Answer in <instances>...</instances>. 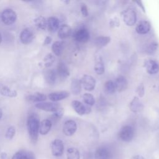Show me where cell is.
I'll use <instances>...</instances> for the list:
<instances>
[{"mask_svg":"<svg viewBox=\"0 0 159 159\" xmlns=\"http://www.w3.org/2000/svg\"><path fill=\"white\" fill-rule=\"evenodd\" d=\"M40 119L36 114H30L27 120V128L29 137L32 142L35 143L37 141L39 134Z\"/></svg>","mask_w":159,"mask_h":159,"instance_id":"obj_1","label":"cell"},{"mask_svg":"<svg viewBox=\"0 0 159 159\" xmlns=\"http://www.w3.org/2000/svg\"><path fill=\"white\" fill-rule=\"evenodd\" d=\"M1 19L5 25H11L16 21L17 14L12 9H6L1 14Z\"/></svg>","mask_w":159,"mask_h":159,"instance_id":"obj_2","label":"cell"},{"mask_svg":"<svg viewBox=\"0 0 159 159\" xmlns=\"http://www.w3.org/2000/svg\"><path fill=\"white\" fill-rule=\"evenodd\" d=\"M134 135V128L129 125H126L123 126L119 133V137L120 139L124 142H130Z\"/></svg>","mask_w":159,"mask_h":159,"instance_id":"obj_3","label":"cell"},{"mask_svg":"<svg viewBox=\"0 0 159 159\" xmlns=\"http://www.w3.org/2000/svg\"><path fill=\"white\" fill-rule=\"evenodd\" d=\"M124 23L128 26L134 25L137 22V14L132 8H128L122 12Z\"/></svg>","mask_w":159,"mask_h":159,"instance_id":"obj_4","label":"cell"},{"mask_svg":"<svg viewBox=\"0 0 159 159\" xmlns=\"http://www.w3.org/2000/svg\"><path fill=\"white\" fill-rule=\"evenodd\" d=\"M81 86L87 91H93L96 86V80L91 75H84L80 80Z\"/></svg>","mask_w":159,"mask_h":159,"instance_id":"obj_5","label":"cell"},{"mask_svg":"<svg viewBox=\"0 0 159 159\" xmlns=\"http://www.w3.org/2000/svg\"><path fill=\"white\" fill-rule=\"evenodd\" d=\"M51 151L54 157H61L64 152V144L61 140L57 139L51 143Z\"/></svg>","mask_w":159,"mask_h":159,"instance_id":"obj_6","label":"cell"},{"mask_svg":"<svg viewBox=\"0 0 159 159\" xmlns=\"http://www.w3.org/2000/svg\"><path fill=\"white\" fill-rule=\"evenodd\" d=\"M35 107L44 111L55 112L60 107L59 104L54 102H38L35 104Z\"/></svg>","mask_w":159,"mask_h":159,"instance_id":"obj_7","label":"cell"},{"mask_svg":"<svg viewBox=\"0 0 159 159\" xmlns=\"http://www.w3.org/2000/svg\"><path fill=\"white\" fill-rule=\"evenodd\" d=\"M73 37L76 41L81 43H85L89 40L90 35L87 29L81 27L74 33Z\"/></svg>","mask_w":159,"mask_h":159,"instance_id":"obj_8","label":"cell"},{"mask_svg":"<svg viewBox=\"0 0 159 159\" xmlns=\"http://www.w3.org/2000/svg\"><path fill=\"white\" fill-rule=\"evenodd\" d=\"M71 106L73 108L74 111L80 116L88 114L91 111V106L84 104L80 101H73L71 102Z\"/></svg>","mask_w":159,"mask_h":159,"instance_id":"obj_9","label":"cell"},{"mask_svg":"<svg viewBox=\"0 0 159 159\" xmlns=\"http://www.w3.org/2000/svg\"><path fill=\"white\" fill-rule=\"evenodd\" d=\"M35 35L34 32L30 28L24 29L19 36L20 41L23 44H29L34 39Z\"/></svg>","mask_w":159,"mask_h":159,"instance_id":"obj_10","label":"cell"},{"mask_svg":"<svg viewBox=\"0 0 159 159\" xmlns=\"http://www.w3.org/2000/svg\"><path fill=\"white\" fill-rule=\"evenodd\" d=\"M144 66L148 74L154 75L159 72V63L155 60H145L144 61Z\"/></svg>","mask_w":159,"mask_h":159,"instance_id":"obj_11","label":"cell"},{"mask_svg":"<svg viewBox=\"0 0 159 159\" xmlns=\"http://www.w3.org/2000/svg\"><path fill=\"white\" fill-rule=\"evenodd\" d=\"M77 130V125L75 120H68L65 122L63 126V132L66 136L73 135Z\"/></svg>","mask_w":159,"mask_h":159,"instance_id":"obj_12","label":"cell"},{"mask_svg":"<svg viewBox=\"0 0 159 159\" xmlns=\"http://www.w3.org/2000/svg\"><path fill=\"white\" fill-rule=\"evenodd\" d=\"M56 71L57 73V76L61 80H65L70 76V71L68 70V68L66 65L63 61H60L58 63Z\"/></svg>","mask_w":159,"mask_h":159,"instance_id":"obj_13","label":"cell"},{"mask_svg":"<svg viewBox=\"0 0 159 159\" xmlns=\"http://www.w3.org/2000/svg\"><path fill=\"white\" fill-rule=\"evenodd\" d=\"M70 95V93L66 91H60L51 93L48 94L49 99L54 102L63 100L68 98Z\"/></svg>","mask_w":159,"mask_h":159,"instance_id":"obj_14","label":"cell"},{"mask_svg":"<svg viewBox=\"0 0 159 159\" xmlns=\"http://www.w3.org/2000/svg\"><path fill=\"white\" fill-rule=\"evenodd\" d=\"M129 108L132 112L137 113L143 110V104L138 97L135 96L130 102Z\"/></svg>","mask_w":159,"mask_h":159,"instance_id":"obj_15","label":"cell"},{"mask_svg":"<svg viewBox=\"0 0 159 159\" xmlns=\"http://www.w3.org/2000/svg\"><path fill=\"white\" fill-rule=\"evenodd\" d=\"M116 90L118 92H122L126 89L127 87V80L124 76H119L114 82Z\"/></svg>","mask_w":159,"mask_h":159,"instance_id":"obj_16","label":"cell"},{"mask_svg":"<svg viewBox=\"0 0 159 159\" xmlns=\"http://www.w3.org/2000/svg\"><path fill=\"white\" fill-rule=\"evenodd\" d=\"M150 29L151 25L149 22L147 20H142L137 24L135 27V30L139 34H146L150 30Z\"/></svg>","mask_w":159,"mask_h":159,"instance_id":"obj_17","label":"cell"},{"mask_svg":"<svg viewBox=\"0 0 159 159\" xmlns=\"http://www.w3.org/2000/svg\"><path fill=\"white\" fill-rule=\"evenodd\" d=\"M44 77L46 82L48 84L50 85L55 84L57 78V73L56 70H55L54 69L47 70L45 72Z\"/></svg>","mask_w":159,"mask_h":159,"instance_id":"obj_18","label":"cell"},{"mask_svg":"<svg viewBox=\"0 0 159 159\" xmlns=\"http://www.w3.org/2000/svg\"><path fill=\"white\" fill-rule=\"evenodd\" d=\"M52 127V122L50 119H47L42 120L40 123L39 134L42 135H47L51 130Z\"/></svg>","mask_w":159,"mask_h":159,"instance_id":"obj_19","label":"cell"},{"mask_svg":"<svg viewBox=\"0 0 159 159\" xmlns=\"http://www.w3.org/2000/svg\"><path fill=\"white\" fill-rule=\"evenodd\" d=\"M60 27V21L56 17L52 16L47 19V29L51 32H55Z\"/></svg>","mask_w":159,"mask_h":159,"instance_id":"obj_20","label":"cell"},{"mask_svg":"<svg viewBox=\"0 0 159 159\" xmlns=\"http://www.w3.org/2000/svg\"><path fill=\"white\" fill-rule=\"evenodd\" d=\"M111 156L110 151L104 147L98 148L94 153L95 159H109Z\"/></svg>","mask_w":159,"mask_h":159,"instance_id":"obj_21","label":"cell"},{"mask_svg":"<svg viewBox=\"0 0 159 159\" xmlns=\"http://www.w3.org/2000/svg\"><path fill=\"white\" fill-rule=\"evenodd\" d=\"M47 99V96L43 93L40 92H36L34 94L28 95L26 97V99L32 102H44Z\"/></svg>","mask_w":159,"mask_h":159,"instance_id":"obj_22","label":"cell"},{"mask_svg":"<svg viewBox=\"0 0 159 159\" xmlns=\"http://www.w3.org/2000/svg\"><path fill=\"white\" fill-rule=\"evenodd\" d=\"M71 28L67 24H63L58 30V36L60 39H65L68 37L71 34Z\"/></svg>","mask_w":159,"mask_h":159,"instance_id":"obj_23","label":"cell"},{"mask_svg":"<svg viewBox=\"0 0 159 159\" xmlns=\"http://www.w3.org/2000/svg\"><path fill=\"white\" fill-rule=\"evenodd\" d=\"M0 93L2 96L9 98H14L17 96V91L4 85H1L0 86Z\"/></svg>","mask_w":159,"mask_h":159,"instance_id":"obj_24","label":"cell"},{"mask_svg":"<svg viewBox=\"0 0 159 159\" xmlns=\"http://www.w3.org/2000/svg\"><path fill=\"white\" fill-rule=\"evenodd\" d=\"M81 84L80 82V80L73 78L71 81V85H70V89L71 91V93L74 95H78L81 91Z\"/></svg>","mask_w":159,"mask_h":159,"instance_id":"obj_25","label":"cell"},{"mask_svg":"<svg viewBox=\"0 0 159 159\" xmlns=\"http://www.w3.org/2000/svg\"><path fill=\"white\" fill-rule=\"evenodd\" d=\"M94 70L96 73L98 75H102L104 73L105 68L103 61L101 57H99L96 60L94 65Z\"/></svg>","mask_w":159,"mask_h":159,"instance_id":"obj_26","label":"cell"},{"mask_svg":"<svg viewBox=\"0 0 159 159\" xmlns=\"http://www.w3.org/2000/svg\"><path fill=\"white\" fill-rule=\"evenodd\" d=\"M52 50L56 56H60L63 50V43L60 41L55 42L52 45Z\"/></svg>","mask_w":159,"mask_h":159,"instance_id":"obj_27","label":"cell"},{"mask_svg":"<svg viewBox=\"0 0 159 159\" xmlns=\"http://www.w3.org/2000/svg\"><path fill=\"white\" fill-rule=\"evenodd\" d=\"M67 159H80L79 150L75 147H70L66 150Z\"/></svg>","mask_w":159,"mask_h":159,"instance_id":"obj_28","label":"cell"},{"mask_svg":"<svg viewBox=\"0 0 159 159\" xmlns=\"http://www.w3.org/2000/svg\"><path fill=\"white\" fill-rule=\"evenodd\" d=\"M111 41V38L108 36H99L95 39L94 43L98 47H102L107 45Z\"/></svg>","mask_w":159,"mask_h":159,"instance_id":"obj_29","label":"cell"},{"mask_svg":"<svg viewBox=\"0 0 159 159\" xmlns=\"http://www.w3.org/2000/svg\"><path fill=\"white\" fill-rule=\"evenodd\" d=\"M34 21L38 28L42 30H45L47 28V20L44 17L42 16H39L36 17Z\"/></svg>","mask_w":159,"mask_h":159,"instance_id":"obj_30","label":"cell"},{"mask_svg":"<svg viewBox=\"0 0 159 159\" xmlns=\"http://www.w3.org/2000/svg\"><path fill=\"white\" fill-rule=\"evenodd\" d=\"M104 91L108 94H114L116 91L114 81L111 80L107 81L104 84Z\"/></svg>","mask_w":159,"mask_h":159,"instance_id":"obj_31","label":"cell"},{"mask_svg":"<svg viewBox=\"0 0 159 159\" xmlns=\"http://www.w3.org/2000/svg\"><path fill=\"white\" fill-rule=\"evenodd\" d=\"M83 99L85 104L89 106H92L95 103V99L91 93H84L83 96Z\"/></svg>","mask_w":159,"mask_h":159,"instance_id":"obj_32","label":"cell"},{"mask_svg":"<svg viewBox=\"0 0 159 159\" xmlns=\"http://www.w3.org/2000/svg\"><path fill=\"white\" fill-rule=\"evenodd\" d=\"M55 61V56L52 53H48L43 58L44 66L46 68H49L54 63Z\"/></svg>","mask_w":159,"mask_h":159,"instance_id":"obj_33","label":"cell"},{"mask_svg":"<svg viewBox=\"0 0 159 159\" xmlns=\"http://www.w3.org/2000/svg\"><path fill=\"white\" fill-rule=\"evenodd\" d=\"M158 47V44L157 42H152L146 47L145 52L148 55H152L157 52Z\"/></svg>","mask_w":159,"mask_h":159,"instance_id":"obj_34","label":"cell"},{"mask_svg":"<svg viewBox=\"0 0 159 159\" xmlns=\"http://www.w3.org/2000/svg\"><path fill=\"white\" fill-rule=\"evenodd\" d=\"M15 134H16V128L14 126L11 125L7 129L5 134V137L8 140H11L12 139H13Z\"/></svg>","mask_w":159,"mask_h":159,"instance_id":"obj_35","label":"cell"},{"mask_svg":"<svg viewBox=\"0 0 159 159\" xmlns=\"http://www.w3.org/2000/svg\"><path fill=\"white\" fill-rule=\"evenodd\" d=\"M64 113V110L63 108L62 107H60L57 111H55V112H53V115H52V119L53 120H59L61 118V117L63 116Z\"/></svg>","mask_w":159,"mask_h":159,"instance_id":"obj_36","label":"cell"},{"mask_svg":"<svg viewBox=\"0 0 159 159\" xmlns=\"http://www.w3.org/2000/svg\"><path fill=\"white\" fill-rule=\"evenodd\" d=\"M26 152V150H19L12 155L11 159H24Z\"/></svg>","mask_w":159,"mask_h":159,"instance_id":"obj_37","label":"cell"},{"mask_svg":"<svg viewBox=\"0 0 159 159\" xmlns=\"http://www.w3.org/2000/svg\"><path fill=\"white\" fill-rule=\"evenodd\" d=\"M80 10H81V12L82 14V15L84 17H87L88 16V7L86 6V5L84 3H82L81 4V7H80Z\"/></svg>","mask_w":159,"mask_h":159,"instance_id":"obj_38","label":"cell"},{"mask_svg":"<svg viewBox=\"0 0 159 159\" xmlns=\"http://www.w3.org/2000/svg\"><path fill=\"white\" fill-rule=\"evenodd\" d=\"M137 93L139 94V97H143L145 93V90H144V86L143 85V84H140L137 89Z\"/></svg>","mask_w":159,"mask_h":159,"instance_id":"obj_39","label":"cell"},{"mask_svg":"<svg viewBox=\"0 0 159 159\" xmlns=\"http://www.w3.org/2000/svg\"><path fill=\"white\" fill-rule=\"evenodd\" d=\"M24 159H36L34 153L30 151H27Z\"/></svg>","mask_w":159,"mask_h":159,"instance_id":"obj_40","label":"cell"},{"mask_svg":"<svg viewBox=\"0 0 159 159\" xmlns=\"http://www.w3.org/2000/svg\"><path fill=\"white\" fill-rule=\"evenodd\" d=\"M52 42V38L49 36H47L45 37L44 42H43V45H48L51 43Z\"/></svg>","mask_w":159,"mask_h":159,"instance_id":"obj_41","label":"cell"},{"mask_svg":"<svg viewBox=\"0 0 159 159\" xmlns=\"http://www.w3.org/2000/svg\"><path fill=\"white\" fill-rule=\"evenodd\" d=\"M117 22H119V20H118L117 18H115V20L112 19V23H111V25H112V26H113V25L117 26V25H119V23H117Z\"/></svg>","mask_w":159,"mask_h":159,"instance_id":"obj_42","label":"cell"},{"mask_svg":"<svg viewBox=\"0 0 159 159\" xmlns=\"http://www.w3.org/2000/svg\"><path fill=\"white\" fill-rule=\"evenodd\" d=\"M0 158L1 159H7V155L5 152H2L0 154Z\"/></svg>","mask_w":159,"mask_h":159,"instance_id":"obj_43","label":"cell"},{"mask_svg":"<svg viewBox=\"0 0 159 159\" xmlns=\"http://www.w3.org/2000/svg\"><path fill=\"white\" fill-rule=\"evenodd\" d=\"M132 159H145L143 156L142 155H135L134 156Z\"/></svg>","mask_w":159,"mask_h":159,"instance_id":"obj_44","label":"cell"},{"mask_svg":"<svg viewBox=\"0 0 159 159\" xmlns=\"http://www.w3.org/2000/svg\"><path fill=\"white\" fill-rule=\"evenodd\" d=\"M135 2H136L137 4H139V6H140V7L145 12V8H144V7H143V6L142 2H141V1H135Z\"/></svg>","mask_w":159,"mask_h":159,"instance_id":"obj_45","label":"cell"},{"mask_svg":"<svg viewBox=\"0 0 159 159\" xmlns=\"http://www.w3.org/2000/svg\"><path fill=\"white\" fill-rule=\"evenodd\" d=\"M2 117V111L1 109H0V119H1Z\"/></svg>","mask_w":159,"mask_h":159,"instance_id":"obj_46","label":"cell"},{"mask_svg":"<svg viewBox=\"0 0 159 159\" xmlns=\"http://www.w3.org/2000/svg\"><path fill=\"white\" fill-rule=\"evenodd\" d=\"M2 35H1V34L0 33V43H1V42H2Z\"/></svg>","mask_w":159,"mask_h":159,"instance_id":"obj_47","label":"cell"}]
</instances>
